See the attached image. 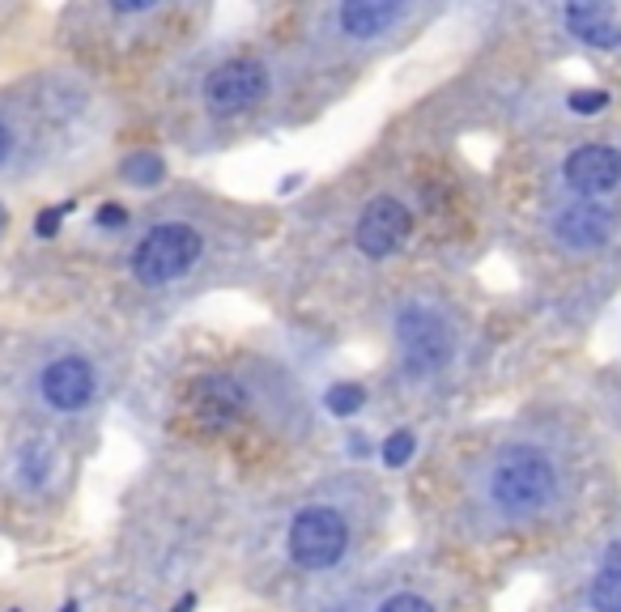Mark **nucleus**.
<instances>
[{
    "instance_id": "f257e3e1",
    "label": "nucleus",
    "mask_w": 621,
    "mask_h": 612,
    "mask_svg": "<svg viewBox=\"0 0 621 612\" xmlns=\"http://www.w3.org/2000/svg\"><path fill=\"white\" fill-rule=\"evenodd\" d=\"M554 494V463L536 447H511L490 472V498L503 514H532Z\"/></svg>"
},
{
    "instance_id": "f03ea898",
    "label": "nucleus",
    "mask_w": 621,
    "mask_h": 612,
    "mask_svg": "<svg viewBox=\"0 0 621 612\" xmlns=\"http://www.w3.org/2000/svg\"><path fill=\"white\" fill-rule=\"evenodd\" d=\"M201 255V234L192 226H179V221H166L154 226L141 247L132 252V272L141 285H166L175 277H183Z\"/></svg>"
},
{
    "instance_id": "7ed1b4c3",
    "label": "nucleus",
    "mask_w": 621,
    "mask_h": 612,
    "mask_svg": "<svg viewBox=\"0 0 621 612\" xmlns=\"http://www.w3.org/2000/svg\"><path fill=\"white\" fill-rule=\"evenodd\" d=\"M396 341H401V361H405V370L414 379H426V374L443 370L447 357H452V328H447V319L421 303L401 310Z\"/></svg>"
},
{
    "instance_id": "20e7f679",
    "label": "nucleus",
    "mask_w": 621,
    "mask_h": 612,
    "mask_svg": "<svg viewBox=\"0 0 621 612\" xmlns=\"http://www.w3.org/2000/svg\"><path fill=\"white\" fill-rule=\"evenodd\" d=\"M350 527L332 507H307L290 523V558L303 570H328L345 558Z\"/></svg>"
},
{
    "instance_id": "39448f33",
    "label": "nucleus",
    "mask_w": 621,
    "mask_h": 612,
    "mask_svg": "<svg viewBox=\"0 0 621 612\" xmlns=\"http://www.w3.org/2000/svg\"><path fill=\"white\" fill-rule=\"evenodd\" d=\"M268 90V77L264 68L252 60H239V64H221L213 77L205 81V102L213 115H235V111H248L252 102L264 99Z\"/></svg>"
},
{
    "instance_id": "423d86ee",
    "label": "nucleus",
    "mask_w": 621,
    "mask_h": 612,
    "mask_svg": "<svg viewBox=\"0 0 621 612\" xmlns=\"http://www.w3.org/2000/svg\"><path fill=\"white\" fill-rule=\"evenodd\" d=\"M562 170H567V183L583 201H596V196H609L621 183V153L609 150V145H579Z\"/></svg>"
},
{
    "instance_id": "0eeeda50",
    "label": "nucleus",
    "mask_w": 621,
    "mask_h": 612,
    "mask_svg": "<svg viewBox=\"0 0 621 612\" xmlns=\"http://www.w3.org/2000/svg\"><path fill=\"white\" fill-rule=\"evenodd\" d=\"M409 208L401 201H392V196H379V201L366 204V213L358 217V247L366 255H392L401 243H405V234H409Z\"/></svg>"
},
{
    "instance_id": "6e6552de",
    "label": "nucleus",
    "mask_w": 621,
    "mask_h": 612,
    "mask_svg": "<svg viewBox=\"0 0 621 612\" xmlns=\"http://www.w3.org/2000/svg\"><path fill=\"white\" fill-rule=\"evenodd\" d=\"M609 230H613L609 208H605V204H592V201H574L554 217V234H558V243L570 247V252L605 247V243H609Z\"/></svg>"
},
{
    "instance_id": "1a4fd4ad",
    "label": "nucleus",
    "mask_w": 621,
    "mask_h": 612,
    "mask_svg": "<svg viewBox=\"0 0 621 612\" xmlns=\"http://www.w3.org/2000/svg\"><path fill=\"white\" fill-rule=\"evenodd\" d=\"M94 396V370L81 357H60L43 370V400L60 412H77Z\"/></svg>"
},
{
    "instance_id": "9d476101",
    "label": "nucleus",
    "mask_w": 621,
    "mask_h": 612,
    "mask_svg": "<svg viewBox=\"0 0 621 612\" xmlns=\"http://www.w3.org/2000/svg\"><path fill=\"white\" fill-rule=\"evenodd\" d=\"M567 26L574 39H583V43H592V48H605V51L621 48V22L605 4H570Z\"/></svg>"
},
{
    "instance_id": "9b49d317",
    "label": "nucleus",
    "mask_w": 621,
    "mask_h": 612,
    "mask_svg": "<svg viewBox=\"0 0 621 612\" xmlns=\"http://www.w3.org/2000/svg\"><path fill=\"white\" fill-rule=\"evenodd\" d=\"M401 13H405V4H396V0H350L341 9V26L354 39H370V35H383Z\"/></svg>"
},
{
    "instance_id": "f8f14e48",
    "label": "nucleus",
    "mask_w": 621,
    "mask_h": 612,
    "mask_svg": "<svg viewBox=\"0 0 621 612\" xmlns=\"http://www.w3.org/2000/svg\"><path fill=\"white\" fill-rule=\"evenodd\" d=\"M587 604L592 612H621V540L605 549L600 574L592 578V591H587Z\"/></svg>"
},
{
    "instance_id": "ddd939ff",
    "label": "nucleus",
    "mask_w": 621,
    "mask_h": 612,
    "mask_svg": "<svg viewBox=\"0 0 621 612\" xmlns=\"http://www.w3.org/2000/svg\"><path fill=\"white\" fill-rule=\"evenodd\" d=\"M162 157L157 153H132L128 162H124V175L132 179V183H141V188H154V183H162Z\"/></svg>"
},
{
    "instance_id": "4468645a",
    "label": "nucleus",
    "mask_w": 621,
    "mask_h": 612,
    "mask_svg": "<svg viewBox=\"0 0 621 612\" xmlns=\"http://www.w3.org/2000/svg\"><path fill=\"white\" fill-rule=\"evenodd\" d=\"M324 400H328V408H332L337 417H354V412L366 405V392L358 383H337V387H328Z\"/></svg>"
},
{
    "instance_id": "2eb2a0df",
    "label": "nucleus",
    "mask_w": 621,
    "mask_h": 612,
    "mask_svg": "<svg viewBox=\"0 0 621 612\" xmlns=\"http://www.w3.org/2000/svg\"><path fill=\"white\" fill-rule=\"evenodd\" d=\"M48 472H52V451H48V443H30V451L22 456V476H26V485H43Z\"/></svg>"
},
{
    "instance_id": "dca6fc26",
    "label": "nucleus",
    "mask_w": 621,
    "mask_h": 612,
    "mask_svg": "<svg viewBox=\"0 0 621 612\" xmlns=\"http://www.w3.org/2000/svg\"><path fill=\"white\" fill-rule=\"evenodd\" d=\"M414 451H417L414 434H409V430H396V434L383 443V463H388V468H405V463L414 459Z\"/></svg>"
},
{
    "instance_id": "f3484780",
    "label": "nucleus",
    "mask_w": 621,
    "mask_h": 612,
    "mask_svg": "<svg viewBox=\"0 0 621 612\" xmlns=\"http://www.w3.org/2000/svg\"><path fill=\"white\" fill-rule=\"evenodd\" d=\"M567 106L574 115H600L609 106V90H570Z\"/></svg>"
},
{
    "instance_id": "a211bd4d",
    "label": "nucleus",
    "mask_w": 621,
    "mask_h": 612,
    "mask_svg": "<svg viewBox=\"0 0 621 612\" xmlns=\"http://www.w3.org/2000/svg\"><path fill=\"white\" fill-rule=\"evenodd\" d=\"M379 612H434V604H430V600H421V596H414V591H401V596L383 600Z\"/></svg>"
},
{
    "instance_id": "6ab92c4d",
    "label": "nucleus",
    "mask_w": 621,
    "mask_h": 612,
    "mask_svg": "<svg viewBox=\"0 0 621 612\" xmlns=\"http://www.w3.org/2000/svg\"><path fill=\"white\" fill-rule=\"evenodd\" d=\"M73 204H55L48 213H39V221H35V230H39V239H52L55 230H60V221H64V213H68Z\"/></svg>"
},
{
    "instance_id": "aec40b11",
    "label": "nucleus",
    "mask_w": 621,
    "mask_h": 612,
    "mask_svg": "<svg viewBox=\"0 0 621 612\" xmlns=\"http://www.w3.org/2000/svg\"><path fill=\"white\" fill-rule=\"evenodd\" d=\"M124 221H128V213H124L119 204H103V208H99V226H111V230H115V226H124Z\"/></svg>"
},
{
    "instance_id": "412c9836",
    "label": "nucleus",
    "mask_w": 621,
    "mask_h": 612,
    "mask_svg": "<svg viewBox=\"0 0 621 612\" xmlns=\"http://www.w3.org/2000/svg\"><path fill=\"white\" fill-rule=\"evenodd\" d=\"M115 9H119V13H141V9H150V0H119Z\"/></svg>"
},
{
    "instance_id": "4be33fe9",
    "label": "nucleus",
    "mask_w": 621,
    "mask_h": 612,
    "mask_svg": "<svg viewBox=\"0 0 621 612\" xmlns=\"http://www.w3.org/2000/svg\"><path fill=\"white\" fill-rule=\"evenodd\" d=\"M350 443H354V447H350V451H354V456H366V438H363V434H354V438H350Z\"/></svg>"
},
{
    "instance_id": "5701e85b",
    "label": "nucleus",
    "mask_w": 621,
    "mask_h": 612,
    "mask_svg": "<svg viewBox=\"0 0 621 612\" xmlns=\"http://www.w3.org/2000/svg\"><path fill=\"white\" fill-rule=\"evenodd\" d=\"M192 604H197V596H183V600H179V609H175V612H192Z\"/></svg>"
},
{
    "instance_id": "b1692460",
    "label": "nucleus",
    "mask_w": 621,
    "mask_h": 612,
    "mask_svg": "<svg viewBox=\"0 0 621 612\" xmlns=\"http://www.w3.org/2000/svg\"><path fill=\"white\" fill-rule=\"evenodd\" d=\"M4 153H9V132L0 128V157H4Z\"/></svg>"
},
{
    "instance_id": "393cba45",
    "label": "nucleus",
    "mask_w": 621,
    "mask_h": 612,
    "mask_svg": "<svg viewBox=\"0 0 621 612\" xmlns=\"http://www.w3.org/2000/svg\"><path fill=\"white\" fill-rule=\"evenodd\" d=\"M4 221H9V217H4V204H0V234H4Z\"/></svg>"
},
{
    "instance_id": "a878e982",
    "label": "nucleus",
    "mask_w": 621,
    "mask_h": 612,
    "mask_svg": "<svg viewBox=\"0 0 621 612\" xmlns=\"http://www.w3.org/2000/svg\"><path fill=\"white\" fill-rule=\"evenodd\" d=\"M64 612H77V604H68V609H64Z\"/></svg>"
},
{
    "instance_id": "bb28decb",
    "label": "nucleus",
    "mask_w": 621,
    "mask_h": 612,
    "mask_svg": "<svg viewBox=\"0 0 621 612\" xmlns=\"http://www.w3.org/2000/svg\"><path fill=\"white\" fill-rule=\"evenodd\" d=\"M332 612H345V609H332Z\"/></svg>"
}]
</instances>
